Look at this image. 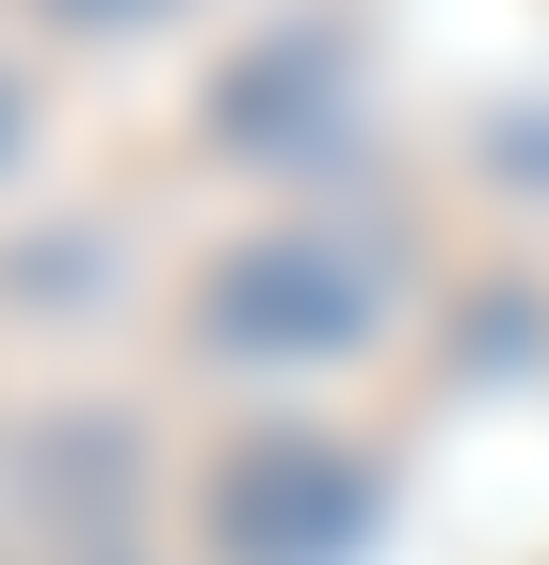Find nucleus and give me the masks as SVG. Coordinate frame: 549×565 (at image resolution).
<instances>
[{
  "mask_svg": "<svg viewBox=\"0 0 549 565\" xmlns=\"http://www.w3.org/2000/svg\"><path fill=\"white\" fill-rule=\"evenodd\" d=\"M356 533H372V469L339 436H226L194 484L211 565H356Z\"/></svg>",
  "mask_w": 549,
  "mask_h": 565,
  "instance_id": "nucleus-2",
  "label": "nucleus"
},
{
  "mask_svg": "<svg viewBox=\"0 0 549 565\" xmlns=\"http://www.w3.org/2000/svg\"><path fill=\"white\" fill-rule=\"evenodd\" d=\"M17 146H33V114H17V82H0V178H17Z\"/></svg>",
  "mask_w": 549,
  "mask_h": 565,
  "instance_id": "nucleus-4",
  "label": "nucleus"
},
{
  "mask_svg": "<svg viewBox=\"0 0 549 565\" xmlns=\"http://www.w3.org/2000/svg\"><path fill=\"white\" fill-rule=\"evenodd\" d=\"M194 340L211 355H356L372 340V259L324 226H243L194 259Z\"/></svg>",
  "mask_w": 549,
  "mask_h": 565,
  "instance_id": "nucleus-1",
  "label": "nucleus"
},
{
  "mask_svg": "<svg viewBox=\"0 0 549 565\" xmlns=\"http://www.w3.org/2000/svg\"><path fill=\"white\" fill-rule=\"evenodd\" d=\"M65 33H146V17H178V0H49Z\"/></svg>",
  "mask_w": 549,
  "mask_h": 565,
  "instance_id": "nucleus-3",
  "label": "nucleus"
}]
</instances>
